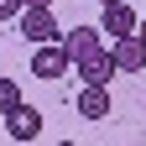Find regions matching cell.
Returning <instances> with one entry per match:
<instances>
[{"label":"cell","instance_id":"6da1fadb","mask_svg":"<svg viewBox=\"0 0 146 146\" xmlns=\"http://www.w3.org/2000/svg\"><path fill=\"white\" fill-rule=\"evenodd\" d=\"M16 31L26 36V42H58L63 26H58V16H52V5H21V16H16Z\"/></svg>","mask_w":146,"mask_h":146},{"label":"cell","instance_id":"7a4b0ae2","mask_svg":"<svg viewBox=\"0 0 146 146\" xmlns=\"http://www.w3.org/2000/svg\"><path fill=\"white\" fill-rule=\"evenodd\" d=\"M136 31V5L131 0H110V5H99V36H131Z\"/></svg>","mask_w":146,"mask_h":146},{"label":"cell","instance_id":"3957f363","mask_svg":"<svg viewBox=\"0 0 146 146\" xmlns=\"http://www.w3.org/2000/svg\"><path fill=\"white\" fill-rule=\"evenodd\" d=\"M110 63H115V73H146V42L136 31L115 36V42H110Z\"/></svg>","mask_w":146,"mask_h":146},{"label":"cell","instance_id":"277c9868","mask_svg":"<svg viewBox=\"0 0 146 146\" xmlns=\"http://www.w3.org/2000/svg\"><path fill=\"white\" fill-rule=\"evenodd\" d=\"M5 131H11V141H21V146H31L36 136H42V110H31V104L21 99L16 110H5Z\"/></svg>","mask_w":146,"mask_h":146},{"label":"cell","instance_id":"5b68a950","mask_svg":"<svg viewBox=\"0 0 146 146\" xmlns=\"http://www.w3.org/2000/svg\"><path fill=\"white\" fill-rule=\"evenodd\" d=\"M58 47L68 52V63H84L89 52H99V47H104V36H99V26H68V31L58 36Z\"/></svg>","mask_w":146,"mask_h":146},{"label":"cell","instance_id":"8992f818","mask_svg":"<svg viewBox=\"0 0 146 146\" xmlns=\"http://www.w3.org/2000/svg\"><path fill=\"white\" fill-rule=\"evenodd\" d=\"M73 63H68V52L58 47V42H42V47H36V58H31V73H36V78H63V73H68Z\"/></svg>","mask_w":146,"mask_h":146},{"label":"cell","instance_id":"52a82bcc","mask_svg":"<svg viewBox=\"0 0 146 146\" xmlns=\"http://www.w3.org/2000/svg\"><path fill=\"white\" fill-rule=\"evenodd\" d=\"M73 110H78L84 120H104L110 115V84H84V94H78Z\"/></svg>","mask_w":146,"mask_h":146},{"label":"cell","instance_id":"ba28073f","mask_svg":"<svg viewBox=\"0 0 146 146\" xmlns=\"http://www.w3.org/2000/svg\"><path fill=\"white\" fill-rule=\"evenodd\" d=\"M73 73H78L84 84H110V73H115V63H110V52L99 47V52H89L84 63H73Z\"/></svg>","mask_w":146,"mask_h":146},{"label":"cell","instance_id":"9c48e42d","mask_svg":"<svg viewBox=\"0 0 146 146\" xmlns=\"http://www.w3.org/2000/svg\"><path fill=\"white\" fill-rule=\"evenodd\" d=\"M16 104H21V84H16V78H0V115L16 110Z\"/></svg>","mask_w":146,"mask_h":146},{"label":"cell","instance_id":"30bf717a","mask_svg":"<svg viewBox=\"0 0 146 146\" xmlns=\"http://www.w3.org/2000/svg\"><path fill=\"white\" fill-rule=\"evenodd\" d=\"M21 16V0H0V21H16Z\"/></svg>","mask_w":146,"mask_h":146},{"label":"cell","instance_id":"8fae6325","mask_svg":"<svg viewBox=\"0 0 146 146\" xmlns=\"http://www.w3.org/2000/svg\"><path fill=\"white\" fill-rule=\"evenodd\" d=\"M136 36H141V42H146V16H141V21H136Z\"/></svg>","mask_w":146,"mask_h":146},{"label":"cell","instance_id":"7c38bea8","mask_svg":"<svg viewBox=\"0 0 146 146\" xmlns=\"http://www.w3.org/2000/svg\"><path fill=\"white\" fill-rule=\"evenodd\" d=\"M21 5H52V0H21Z\"/></svg>","mask_w":146,"mask_h":146},{"label":"cell","instance_id":"4fadbf2b","mask_svg":"<svg viewBox=\"0 0 146 146\" xmlns=\"http://www.w3.org/2000/svg\"><path fill=\"white\" fill-rule=\"evenodd\" d=\"M58 146H78V141H58Z\"/></svg>","mask_w":146,"mask_h":146},{"label":"cell","instance_id":"5bb4252c","mask_svg":"<svg viewBox=\"0 0 146 146\" xmlns=\"http://www.w3.org/2000/svg\"><path fill=\"white\" fill-rule=\"evenodd\" d=\"M131 5H146V0H131Z\"/></svg>","mask_w":146,"mask_h":146},{"label":"cell","instance_id":"9a60e30c","mask_svg":"<svg viewBox=\"0 0 146 146\" xmlns=\"http://www.w3.org/2000/svg\"><path fill=\"white\" fill-rule=\"evenodd\" d=\"M99 5H110V0H99Z\"/></svg>","mask_w":146,"mask_h":146}]
</instances>
